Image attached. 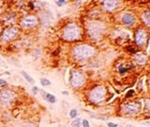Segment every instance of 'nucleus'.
Here are the masks:
<instances>
[{
  "label": "nucleus",
  "mask_w": 150,
  "mask_h": 127,
  "mask_svg": "<svg viewBox=\"0 0 150 127\" xmlns=\"http://www.w3.org/2000/svg\"><path fill=\"white\" fill-rule=\"evenodd\" d=\"M95 53V49L86 44H82V45H77L72 49V56L75 59L78 60H83V59H87L91 58Z\"/></svg>",
  "instance_id": "nucleus-1"
},
{
  "label": "nucleus",
  "mask_w": 150,
  "mask_h": 127,
  "mask_svg": "<svg viewBox=\"0 0 150 127\" xmlns=\"http://www.w3.org/2000/svg\"><path fill=\"white\" fill-rule=\"evenodd\" d=\"M80 28L78 27V25L71 23L66 25V27L63 30V38L68 40H74L80 38Z\"/></svg>",
  "instance_id": "nucleus-2"
},
{
  "label": "nucleus",
  "mask_w": 150,
  "mask_h": 127,
  "mask_svg": "<svg viewBox=\"0 0 150 127\" xmlns=\"http://www.w3.org/2000/svg\"><path fill=\"white\" fill-rule=\"evenodd\" d=\"M104 31V25L99 22H91L87 25V33L92 39H99Z\"/></svg>",
  "instance_id": "nucleus-3"
},
{
  "label": "nucleus",
  "mask_w": 150,
  "mask_h": 127,
  "mask_svg": "<svg viewBox=\"0 0 150 127\" xmlns=\"http://www.w3.org/2000/svg\"><path fill=\"white\" fill-rule=\"evenodd\" d=\"M85 75L83 73L79 72V71H72L70 72V86L74 89H79L81 88L84 84H85Z\"/></svg>",
  "instance_id": "nucleus-4"
},
{
  "label": "nucleus",
  "mask_w": 150,
  "mask_h": 127,
  "mask_svg": "<svg viewBox=\"0 0 150 127\" xmlns=\"http://www.w3.org/2000/svg\"><path fill=\"white\" fill-rule=\"evenodd\" d=\"M106 97V89L103 87H97L89 93V99L93 103H100Z\"/></svg>",
  "instance_id": "nucleus-5"
},
{
  "label": "nucleus",
  "mask_w": 150,
  "mask_h": 127,
  "mask_svg": "<svg viewBox=\"0 0 150 127\" xmlns=\"http://www.w3.org/2000/svg\"><path fill=\"white\" fill-rule=\"evenodd\" d=\"M15 98V93L10 89H3L0 92V103L2 104H11Z\"/></svg>",
  "instance_id": "nucleus-6"
},
{
  "label": "nucleus",
  "mask_w": 150,
  "mask_h": 127,
  "mask_svg": "<svg viewBox=\"0 0 150 127\" xmlns=\"http://www.w3.org/2000/svg\"><path fill=\"white\" fill-rule=\"evenodd\" d=\"M38 20L36 15H28L21 20V26L25 29H30L35 27L38 25Z\"/></svg>",
  "instance_id": "nucleus-7"
},
{
  "label": "nucleus",
  "mask_w": 150,
  "mask_h": 127,
  "mask_svg": "<svg viewBox=\"0 0 150 127\" xmlns=\"http://www.w3.org/2000/svg\"><path fill=\"white\" fill-rule=\"evenodd\" d=\"M19 33V28L17 27H10L6 30H4L3 34H2V40L3 41H10L15 38Z\"/></svg>",
  "instance_id": "nucleus-8"
},
{
  "label": "nucleus",
  "mask_w": 150,
  "mask_h": 127,
  "mask_svg": "<svg viewBox=\"0 0 150 127\" xmlns=\"http://www.w3.org/2000/svg\"><path fill=\"white\" fill-rule=\"evenodd\" d=\"M135 41L138 45H144L146 42V33L144 29H138L135 34Z\"/></svg>",
  "instance_id": "nucleus-9"
},
{
  "label": "nucleus",
  "mask_w": 150,
  "mask_h": 127,
  "mask_svg": "<svg viewBox=\"0 0 150 127\" xmlns=\"http://www.w3.org/2000/svg\"><path fill=\"white\" fill-rule=\"evenodd\" d=\"M139 110V105L134 103H129L124 106V111L128 114H136Z\"/></svg>",
  "instance_id": "nucleus-10"
},
{
  "label": "nucleus",
  "mask_w": 150,
  "mask_h": 127,
  "mask_svg": "<svg viewBox=\"0 0 150 127\" xmlns=\"http://www.w3.org/2000/svg\"><path fill=\"white\" fill-rule=\"evenodd\" d=\"M122 22L126 25H132L135 23V17L130 12H126L122 16Z\"/></svg>",
  "instance_id": "nucleus-11"
},
{
  "label": "nucleus",
  "mask_w": 150,
  "mask_h": 127,
  "mask_svg": "<svg viewBox=\"0 0 150 127\" xmlns=\"http://www.w3.org/2000/svg\"><path fill=\"white\" fill-rule=\"evenodd\" d=\"M118 3H119L118 1H104L103 2V7L106 11L111 12V11H113L117 7Z\"/></svg>",
  "instance_id": "nucleus-12"
},
{
  "label": "nucleus",
  "mask_w": 150,
  "mask_h": 127,
  "mask_svg": "<svg viewBox=\"0 0 150 127\" xmlns=\"http://www.w3.org/2000/svg\"><path fill=\"white\" fill-rule=\"evenodd\" d=\"M44 99L47 102H49L50 104H54V103L56 102L55 96H54V95L51 94V93H45V94H44Z\"/></svg>",
  "instance_id": "nucleus-13"
},
{
  "label": "nucleus",
  "mask_w": 150,
  "mask_h": 127,
  "mask_svg": "<svg viewBox=\"0 0 150 127\" xmlns=\"http://www.w3.org/2000/svg\"><path fill=\"white\" fill-rule=\"evenodd\" d=\"M22 75H23V76L25 77V79L27 81V82H28V83H30V84H34V82H35V81H34V79L29 75L27 73H25V72L23 71V72H22Z\"/></svg>",
  "instance_id": "nucleus-14"
},
{
  "label": "nucleus",
  "mask_w": 150,
  "mask_h": 127,
  "mask_svg": "<svg viewBox=\"0 0 150 127\" xmlns=\"http://www.w3.org/2000/svg\"><path fill=\"white\" fill-rule=\"evenodd\" d=\"M143 19L144 21L147 24V25H150V12H145L143 15Z\"/></svg>",
  "instance_id": "nucleus-15"
},
{
  "label": "nucleus",
  "mask_w": 150,
  "mask_h": 127,
  "mask_svg": "<svg viewBox=\"0 0 150 127\" xmlns=\"http://www.w3.org/2000/svg\"><path fill=\"white\" fill-rule=\"evenodd\" d=\"M135 60H136L139 64H143L145 62V56H143V55H137Z\"/></svg>",
  "instance_id": "nucleus-16"
},
{
  "label": "nucleus",
  "mask_w": 150,
  "mask_h": 127,
  "mask_svg": "<svg viewBox=\"0 0 150 127\" xmlns=\"http://www.w3.org/2000/svg\"><path fill=\"white\" fill-rule=\"evenodd\" d=\"M71 126L72 127H80L81 126V119H74V121L71 122Z\"/></svg>",
  "instance_id": "nucleus-17"
},
{
  "label": "nucleus",
  "mask_w": 150,
  "mask_h": 127,
  "mask_svg": "<svg viewBox=\"0 0 150 127\" xmlns=\"http://www.w3.org/2000/svg\"><path fill=\"white\" fill-rule=\"evenodd\" d=\"M40 84L42 85V86H50L51 85V81L49 79H46V78H41L40 79Z\"/></svg>",
  "instance_id": "nucleus-18"
},
{
  "label": "nucleus",
  "mask_w": 150,
  "mask_h": 127,
  "mask_svg": "<svg viewBox=\"0 0 150 127\" xmlns=\"http://www.w3.org/2000/svg\"><path fill=\"white\" fill-rule=\"evenodd\" d=\"M77 114H78V112H77L76 109H71L70 112V117L71 119H75V118L77 117Z\"/></svg>",
  "instance_id": "nucleus-19"
},
{
  "label": "nucleus",
  "mask_w": 150,
  "mask_h": 127,
  "mask_svg": "<svg viewBox=\"0 0 150 127\" xmlns=\"http://www.w3.org/2000/svg\"><path fill=\"white\" fill-rule=\"evenodd\" d=\"M118 71H119V73H120V74H124V73H126V72L128 71V69H127V68H124L123 66H119Z\"/></svg>",
  "instance_id": "nucleus-20"
},
{
  "label": "nucleus",
  "mask_w": 150,
  "mask_h": 127,
  "mask_svg": "<svg viewBox=\"0 0 150 127\" xmlns=\"http://www.w3.org/2000/svg\"><path fill=\"white\" fill-rule=\"evenodd\" d=\"M67 3V1H56L55 2V4L57 5V6H59V7H61V6H63V5H65Z\"/></svg>",
  "instance_id": "nucleus-21"
},
{
  "label": "nucleus",
  "mask_w": 150,
  "mask_h": 127,
  "mask_svg": "<svg viewBox=\"0 0 150 127\" xmlns=\"http://www.w3.org/2000/svg\"><path fill=\"white\" fill-rule=\"evenodd\" d=\"M83 126L84 127H90L89 121H86V120H84V121H83Z\"/></svg>",
  "instance_id": "nucleus-22"
},
{
  "label": "nucleus",
  "mask_w": 150,
  "mask_h": 127,
  "mask_svg": "<svg viewBox=\"0 0 150 127\" xmlns=\"http://www.w3.org/2000/svg\"><path fill=\"white\" fill-rule=\"evenodd\" d=\"M145 111L150 113V103L149 102H147V103L145 104Z\"/></svg>",
  "instance_id": "nucleus-23"
},
{
  "label": "nucleus",
  "mask_w": 150,
  "mask_h": 127,
  "mask_svg": "<svg viewBox=\"0 0 150 127\" xmlns=\"http://www.w3.org/2000/svg\"><path fill=\"white\" fill-rule=\"evenodd\" d=\"M108 126H109V127H117L118 125H117L116 123H112V122H109V123H108Z\"/></svg>",
  "instance_id": "nucleus-24"
},
{
  "label": "nucleus",
  "mask_w": 150,
  "mask_h": 127,
  "mask_svg": "<svg viewBox=\"0 0 150 127\" xmlns=\"http://www.w3.org/2000/svg\"><path fill=\"white\" fill-rule=\"evenodd\" d=\"M127 50H129V52H131V53H135V50H134L131 46H128V47H127Z\"/></svg>",
  "instance_id": "nucleus-25"
},
{
  "label": "nucleus",
  "mask_w": 150,
  "mask_h": 127,
  "mask_svg": "<svg viewBox=\"0 0 150 127\" xmlns=\"http://www.w3.org/2000/svg\"><path fill=\"white\" fill-rule=\"evenodd\" d=\"M133 93H134V91H133V90H129V91L127 93V97H130Z\"/></svg>",
  "instance_id": "nucleus-26"
},
{
  "label": "nucleus",
  "mask_w": 150,
  "mask_h": 127,
  "mask_svg": "<svg viewBox=\"0 0 150 127\" xmlns=\"http://www.w3.org/2000/svg\"><path fill=\"white\" fill-rule=\"evenodd\" d=\"M33 92H34V94H37L38 93V88L37 87H34V88H33Z\"/></svg>",
  "instance_id": "nucleus-27"
},
{
  "label": "nucleus",
  "mask_w": 150,
  "mask_h": 127,
  "mask_svg": "<svg viewBox=\"0 0 150 127\" xmlns=\"http://www.w3.org/2000/svg\"><path fill=\"white\" fill-rule=\"evenodd\" d=\"M5 84H6V81L3 79H0V85H5Z\"/></svg>",
  "instance_id": "nucleus-28"
},
{
  "label": "nucleus",
  "mask_w": 150,
  "mask_h": 127,
  "mask_svg": "<svg viewBox=\"0 0 150 127\" xmlns=\"http://www.w3.org/2000/svg\"><path fill=\"white\" fill-rule=\"evenodd\" d=\"M62 94H65V95H69V92H68V91H62Z\"/></svg>",
  "instance_id": "nucleus-29"
},
{
  "label": "nucleus",
  "mask_w": 150,
  "mask_h": 127,
  "mask_svg": "<svg viewBox=\"0 0 150 127\" xmlns=\"http://www.w3.org/2000/svg\"><path fill=\"white\" fill-rule=\"evenodd\" d=\"M0 32H1V26H0Z\"/></svg>",
  "instance_id": "nucleus-30"
},
{
  "label": "nucleus",
  "mask_w": 150,
  "mask_h": 127,
  "mask_svg": "<svg viewBox=\"0 0 150 127\" xmlns=\"http://www.w3.org/2000/svg\"><path fill=\"white\" fill-rule=\"evenodd\" d=\"M147 122H148V123H150V121H147Z\"/></svg>",
  "instance_id": "nucleus-31"
},
{
  "label": "nucleus",
  "mask_w": 150,
  "mask_h": 127,
  "mask_svg": "<svg viewBox=\"0 0 150 127\" xmlns=\"http://www.w3.org/2000/svg\"><path fill=\"white\" fill-rule=\"evenodd\" d=\"M63 127H66V126H63Z\"/></svg>",
  "instance_id": "nucleus-32"
}]
</instances>
